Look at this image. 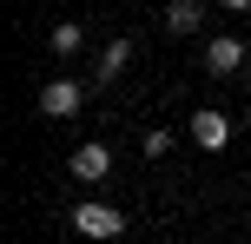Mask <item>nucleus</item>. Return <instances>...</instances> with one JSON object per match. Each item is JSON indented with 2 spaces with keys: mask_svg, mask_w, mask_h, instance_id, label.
Returning <instances> with one entry per match:
<instances>
[{
  "mask_svg": "<svg viewBox=\"0 0 251 244\" xmlns=\"http://www.w3.org/2000/svg\"><path fill=\"white\" fill-rule=\"evenodd\" d=\"M192 139H199L205 152H218V145L231 139V119H225V112H212V106H199V112H192Z\"/></svg>",
  "mask_w": 251,
  "mask_h": 244,
  "instance_id": "39448f33",
  "label": "nucleus"
},
{
  "mask_svg": "<svg viewBox=\"0 0 251 244\" xmlns=\"http://www.w3.org/2000/svg\"><path fill=\"white\" fill-rule=\"evenodd\" d=\"M199 20H205V0H172L165 7V26L172 33H199Z\"/></svg>",
  "mask_w": 251,
  "mask_h": 244,
  "instance_id": "423d86ee",
  "label": "nucleus"
},
{
  "mask_svg": "<svg viewBox=\"0 0 251 244\" xmlns=\"http://www.w3.org/2000/svg\"><path fill=\"white\" fill-rule=\"evenodd\" d=\"M47 46H53V53L66 60V53H79V46H86V33H79L73 20H60V26H53V40H47Z\"/></svg>",
  "mask_w": 251,
  "mask_h": 244,
  "instance_id": "6e6552de",
  "label": "nucleus"
},
{
  "mask_svg": "<svg viewBox=\"0 0 251 244\" xmlns=\"http://www.w3.org/2000/svg\"><path fill=\"white\" fill-rule=\"evenodd\" d=\"M79 106H86V86H79V79H53V86L40 92V112L47 119H73Z\"/></svg>",
  "mask_w": 251,
  "mask_h": 244,
  "instance_id": "f03ea898",
  "label": "nucleus"
},
{
  "mask_svg": "<svg viewBox=\"0 0 251 244\" xmlns=\"http://www.w3.org/2000/svg\"><path fill=\"white\" fill-rule=\"evenodd\" d=\"M73 231H79V238H119V231H126V211L86 198V205H73Z\"/></svg>",
  "mask_w": 251,
  "mask_h": 244,
  "instance_id": "f257e3e1",
  "label": "nucleus"
},
{
  "mask_svg": "<svg viewBox=\"0 0 251 244\" xmlns=\"http://www.w3.org/2000/svg\"><path fill=\"white\" fill-rule=\"evenodd\" d=\"M172 152V132H146V158H165Z\"/></svg>",
  "mask_w": 251,
  "mask_h": 244,
  "instance_id": "1a4fd4ad",
  "label": "nucleus"
},
{
  "mask_svg": "<svg viewBox=\"0 0 251 244\" xmlns=\"http://www.w3.org/2000/svg\"><path fill=\"white\" fill-rule=\"evenodd\" d=\"M218 7H231V13H245V7H251V0H218Z\"/></svg>",
  "mask_w": 251,
  "mask_h": 244,
  "instance_id": "9d476101",
  "label": "nucleus"
},
{
  "mask_svg": "<svg viewBox=\"0 0 251 244\" xmlns=\"http://www.w3.org/2000/svg\"><path fill=\"white\" fill-rule=\"evenodd\" d=\"M66 165H73V178H79V185H100L106 172H113V152H106V145L93 139V145H79V152L66 158Z\"/></svg>",
  "mask_w": 251,
  "mask_h": 244,
  "instance_id": "20e7f679",
  "label": "nucleus"
},
{
  "mask_svg": "<svg viewBox=\"0 0 251 244\" xmlns=\"http://www.w3.org/2000/svg\"><path fill=\"white\" fill-rule=\"evenodd\" d=\"M245 40H231V33H218V40H205V73H218V79H225V73H238V66H245Z\"/></svg>",
  "mask_w": 251,
  "mask_h": 244,
  "instance_id": "7ed1b4c3",
  "label": "nucleus"
},
{
  "mask_svg": "<svg viewBox=\"0 0 251 244\" xmlns=\"http://www.w3.org/2000/svg\"><path fill=\"white\" fill-rule=\"evenodd\" d=\"M126 66H132V40H113V46L100 53V73H93V79L106 86V79H119V73H126Z\"/></svg>",
  "mask_w": 251,
  "mask_h": 244,
  "instance_id": "0eeeda50",
  "label": "nucleus"
}]
</instances>
